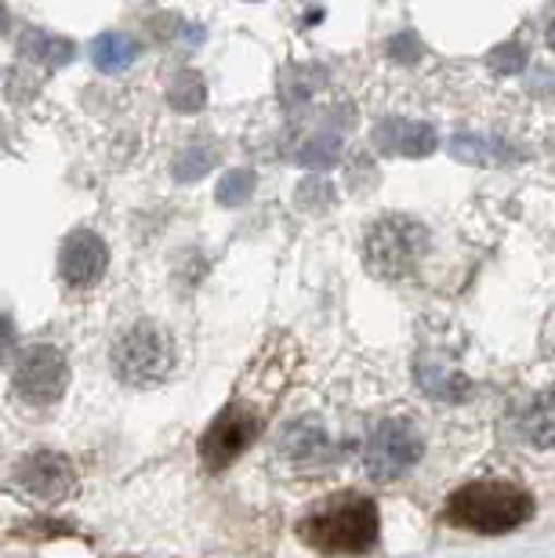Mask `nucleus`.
Listing matches in <instances>:
<instances>
[{"instance_id":"9","label":"nucleus","mask_w":555,"mask_h":558,"mask_svg":"<svg viewBox=\"0 0 555 558\" xmlns=\"http://www.w3.org/2000/svg\"><path fill=\"white\" fill-rule=\"evenodd\" d=\"M109 269V247L106 240L92 229H76L62 240L59 251V272L73 290L95 287Z\"/></svg>"},{"instance_id":"12","label":"nucleus","mask_w":555,"mask_h":558,"mask_svg":"<svg viewBox=\"0 0 555 558\" xmlns=\"http://www.w3.org/2000/svg\"><path fill=\"white\" fill-rule=\"evenodd\" d=\"M19 54L33 65H44V70H59V65L76 59V48H73V40L59 37V33L26 29L19 37Z\"/></svg>"},{"instance_id":"22","label":"nucleus","mask_w":555,"mask_h":558,"mask_svg":"<svg viewBox=\"0 0 555 558\" xmlns=\"http://www.w3.org/2000/svg\"><path fill=\"white\" fill-rule=\"evenodd\" d=\"M11 352H15V323L0 312V363H4Z\"/></svg>"},{"instance_id":"10","label":"nucleus","mask_w":555,"mask_h":558,"mask_svg":"<svg viewBox=\"0 0 555 558\" xmlns=\"http://www.w3.org/2000/svg\"><path fill=\"white\" fill-rule=\"evenodd\" d=\"M374 145L382 153H399V156H429L436 149V131L429 124L407 117H388L374 128Z\"/></svg>"},{"instance_id":"7","label":"nucleus","mask_w":555,"mask_h":558,"mask_svg":"<svg viewBox=\"0 0 555 558\" xmlns=\"http://www.w3.org/2000/svg\"><path fill=\"white\" fill-rule=\"evenodd\" d=\"M258 428H262V421L251 407H240V403L226 407L215 421H210L204 439H200V461H204L210 472L232 464L254 442Z\"/></svg>"},{"instance_id":"6","label":"nucleus","mask_w":555,"mask_h":558,"mask_svg":"<svg viewBox=\"0 0 555 558\" xmlns=\"http://www.w3.org/2000/svg\"><path fill=\"white\" fill-rule=\"evenodd\" d=\"M367 472L377 483H393L421 461V435L410 421H382L367 439Z\"/></svg>"},{"instance_id":"16","label":"nucleus","mask_w":555,"mask_h":558,"mask_svg":"<svg viewBox=\"0 0 555 558\" xmlns=\"http://www.w3.org/2000/svg\"><path fill=\"white\" fill-rule=\"evenodd\" d=\"M450 153L464 163H480V167H502L505 160H516L512 153L505 149L502 142L491 138H472V135H458L450 142Z\"/></svg>"},{"instance_id":"13","label":"nucleus","mask_w":555,"mask_h":558,"mask_svg":"<svg viewBox=\"0 0 555 558\" xmlns=\"http://www.w3.org/2000/svg\"><path fill=\"white\" fill-rule=\"evenodd\" d=\"M135 59H138V40L128 37V33H102L92 44V62L102 73H124Z\"/></svg>"},{"instance_id":"23","label":"nucleus","mask_w":555,"mask_h":558,"mask_svg":"<svg viewBox=\"0 0 555 558\" xmlns=\"http://www.w3.org/2000/svg\"><path fill=\"white\" fill-rule=\"evenodd\" d=\"M548 44H552V48H555V22H552V26H548Z\"/></svg>"},{"instance_id":"15","label":"nucleus","mask_w":555,"mask_h":558,"mask_svg":"<svg viewBox=\"0 0 555 558\" xmlns=\"http://www.w3.org/2000/svg\"><path fill=\"white\" fill-rule=\"evenodd\" d=\"M218 163V145L215 142H189L185 149L174 156V182H200L204 174H210V167Z\"/></svg>"},{"instance_id":"18","label":"nucleus","mask_w":555,"mask_h":558,"mask_svg":"<svg viewBox=\"0 0 555 558\" xmlns=\"http://www.w3.org/2000/svg\"><path fill=\"white\" fill-rule=\"evenodd\" d=\"M251 193H254V171H229L215 185V199L226 207H240Z\"/></svg>"},{"instance_id":"21","label":"nucleus","mask_w":555,"mask_h":558,"mask_svg":"<svg viewBox=\"0 0 555 558\" xmlns=\"http://www.w3.org/2000/svg\"><path fill=\"white\" fill-rule=\"evenodd\" d=\"M491 65L494 70H519V65H523V51L516 48V44H508V48H497L494 54H491Z\"/></svg>"},{"instance_id":"8","label":"nucleus","mask_w":555,"mask_h":558,"mask_svg":"<svg viewBox=\"0 0 555 558\" xmlns=\"http://www.w3.org/2000/svg\"><path fill=\"white\" fill-rule=\"evenodd\" d=\"M15 483L26 497L40 500V505H55V500H62L65 494H73L76 478H73L70 457L44 450V453L26 457V461L19 464Z\"/></svg>"},{"instance_id":"19","label":"nucleus","mask_w":555,"mask_h":558,"mask_svg":"<svg viewBox=\"0 0 555 558\" xmlns=\"http://www.w3.org/2000/svg\"><path fill=\"white\" fill-rule=\"evenodd\" d=\"M338 153H341V142L335 135H319L309 145H302L298 160H302L305 167H313V171H327V167L338 160Z\"/></svg>"},{"instance_id":"4","label":"nucleus","mask_w":555,"mask_h":558,"mask_svg":"<svg viewBox=\"0 0 555 558\" xmlns=\"http://www.w3.org/2000/svg\"><path fill=\"white\" fill-rule=\"evenodd\" d=\"M174 352L171 341L157 323L142 319L131 330H124L113 344V371L120 381L131 385H153L171 371Z\"/></svg>"},{"instance_id":"24","label":"nucleus","mask_w":555,"mask_h":558,"mask_svg":"<svg viewBox=\"0 0 555 558\" xmlns=\"http://www.w3.org/2000/svg\"><path fill=\"white\" fill-rule=\"evenodd\" d=\"M4 22H8V11H4V8H0V29H4Z\"/></svg>"},{"instance_id":"2","label":"nucleus","mask_w":555,"mask_h":558,"mask_svg":"<svg viewBox=\"0 0 555 558\" xmlns=\"http://www.w3.org/2000/svg\"><path fill=\"white\" fill-rule=\"evenodd\" d=\"M530 515H534V497L512 483H494V478L454 489L439 511V519L447 522V526L486 533V537H494V533H512L523 526V522H530Z\"/></svg>"},{"instance_id":"1","label":"nucleus","mask_w":555,"mask_h":558,"mask_svg":"<svg viewBox=\"0 0 555 558\" xmlns=\"http://www.w3.org/2000/svg\"><path fill=\"white\" fill-rule=\"evenodd\" d=\"M377 533H382V519H377V505L371 497L360 494H338L327 505L298 522V537L305 548L319 555H367L374 551Z\"/></svg>"},{"instance_id":"3","label":"nucleus","mask_w":555,"mask_h":558,"mask_svg":"<svg viewBox=\"0 0 555 558\" xmlns=\"http://www.w3.org/2000/svg\"><path fill=\"white\" fill-rule=\"evenodd\" d=\"M429 251V229L410 215H385L363 240V262L377 279H407Z\"/></svg>"},{"instance_id":"17","label":"nucleus","mask_w":555,"mask_h":558,"mask_svg":"<svg viewBox=\"0 0 555 558\" xmlns=\"http://www.w3.org/2000/svg\"><path fill=\"white\" fill-rule=\"evenodd\" d=\"M168 102L179 109V113H196V109H204V102H207L204 76H200L196 70L174 73L171 84H168Z\"/></svg>"},{"instance_id":"5","label":"nucleus","mask_w":555,"mask_h":558,"mask_svg":"<svg viewBox=\"0 0 555 558\" xmlns=\"http://www.w3.org/2000/svg\"><path fill=\"white\" fill-rule=\"evenodd\" d=\"M11 385H15V396L26 399V403L51 407L59 403L65 385H70V360L55 344H33L19 355Z\"/></svg>"},{"instance_id":"11","label":"nucleus","mask_w":555,"mask_h":558,"mask_svg":"<svg viewBox=\"0 0 555 558\" xmlns=\"http://www.w3.org/2000/svg\"><path fill=\"white\" fill-rule=\"evenodd\" d=\"M280 450L287 461L294 464H327L335 450H330V435L319 428L316 421H298L291 428H283Z\"/></svg>"},{"instance_id":"20","label":"nucleus","mask_w":555,"mask_h":558,"mask_svg":"<svg viewBox=\"0 0 555 558\" xmlns=\"http://www.w3.org/2000/svg\"><path fill=\"white\" fill-rule=\"evenodd\" d=\"M388 51H393L399 62H414L421 54V44H418L414 33H399V37L388 40Z\"/></svg>"},{"instance_id":"14","label":"nucleus","mask_w":555,"mask_h":558,"mask_svg":"<svg viewBox=\"0 0 555 558\" xmlns=\"http://www.w3.org/2000/svg\"><path fill=\"white\" fill-rule=\"evenodd\" d=\"M519 435L534 446H555V392L538 396L519 414Z\"/></svg>"}]
</instances>
